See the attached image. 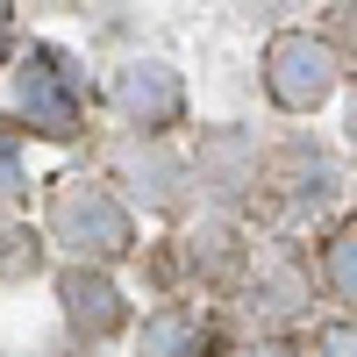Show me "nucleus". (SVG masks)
Wrapping results in <instances>:
<instances>
[{
    "mask_svg": "<svg viewBox=\"0 0 357 357\" xmlns=\"http://www.w3.org/2000/svg\"><path fill=\"white\" fill-rule=\"evenodd\" d=\"M43 236L57 250H72L86 264H114L136 250V215L129 200L100 186V178H57L50 186V207H43Z\"/></svg>",
    "mask_w": 357,
    "mask_h": 357,
    "instance_id": "nucleus-1",
    "label": "nucleus"
},
{
    "mask_svg": "<svg viewBox=\"0 0 357 357\" xmlns=\"http://www.w3.org/2000/svg\"><path fill=\"white\" fill-rule=\"evenodd\" d=\"M343 86V50L314 29H279L264 43V93L279 114H321Z\"/></svg>",
    "mask_w": 357,
    "mask_h": 357,
    "instance_id": "nucleus-2",
    "label": "nucleus"
},
{
    "mask_svg": "<svg viewBox=\"0 0 357 357\" xmlns=\"http://www.w3.org/2000/svg\"><path fill=\"white\" fill-rule=\"evenodd\" d=\"M15 107H22V122L36 136H50V143L79 136L86 129V86L72 72V57L50 50V43H29L22 65H15Z\"/></svg>",
    "mask_w": 357,
    "mask_h": 357,
    "instance_id": "nucleus-3",
    "label": "nucleus"
},
{
    "mask_svg": "<svg viewBox=\"0 0 357 357\" xmlns=\"http://www.w3.org/2000/svg\"><path fill=\"white\" fill-rule=\"evenodd\" d=\"M114 107H122V122L136 136H165V129L186 122V79L165 57H129L114 72Z\"/></svg>",
    "mask_w": 357,
    "mask_h": 357,
    "instance_id": "nucleus-4",
    "label": "nucleus"
},
{
    "mask_svg": "<svg viewBox=\"0 0 357 357\" xmlns=\"http://www.w3.org/2000/svg\"><path fill=\"white\" fill-rule=\"evenodd\" d=\"M57 307H65L72 336H86V343H100V336H114V329L129 321L122 286H114L100 264H86V257H72V272L57 279Z\"/></svg>",
    "mask_w": 357,
    "mask_h": 357,
    "instance_id": "nucleus-5",
    "label": "nucleus"
},
{
    "mask_svg": "<svg viewBox=\"0 0 357 357\" xmlns=\"http://www.w3.org/2000/svg\"><path fill=\"white\" fill-rule=\"evenodd\" d=\"M114 172H122V178H129V193H136L143 207H158V215H172V207L186 200V165H178L158 136L122 143V151H114Z\"/></svg>",
    "mask_w": 357,
    "mask_h": 357,
    "instance_id": "nucleus-6",
    "label": "nucleus"
},
{
    "mask_svg": "<svg viewBox=\"0 0 357 357\" xmlns=\"http://www.w3.org/2000/svg\"><path fill=\"white\" fill-rule=\"evenodd\" d=\"M200 186H215V200H243V193L257 186V151H250L236 129L207 136V143H200Z\"/></svg>",
    "mask_w": 357,
    "mask_h": 357,
    "instance_id": "nucleus-7",
    "label": "nucleus"
},
{
    "mask_svg": "<svg viewBox=\"0 0 357 357\" xmlns=\"http://www.w3.org/2000/svg\"><path fill=\"white\" fill-rule=\"evenodd\" d=\"M272 186H286V215L307 222V215H321L336 200V165L301 143V151H286V178H272Z\"/></svg>",
    "mask_w": 357,
    "mask_h": 357,
    "instance_id": "nucleus-8",
    "label": "nucleus"
},
{
    "mask_svg": "<svg viewBox=\"0 0 357 357\" xmlns=\"http://www.w3.org/2000/svg\"><path fill=\"white\" fill-rule=\"evenodd\" d=\"M136 357H215V329L200 314H186V307H165V314L143 321Z\"/></svg>",
    "mask_w": 357,
    "mask_h": 357,
    "instance_id": "nucleus-9",
    "label": "nucleus"
},
{
    "mask_svg": "<svg viewBox=\"0 0 357 357\" xmlns=\"http://www.w3.org/2000/svg\"><path fill=\"white\" fill-rule=\"evenodd\" d=\"M321 293L357 314V222L329 229V243H321Z\"/></svg>",
    "mask_w": 357,
    "mask_h": 357,
    "instance_id": "nucleus-10",
    "label": "nucleus"
},
{
    "mask_svg": "<svg viewBox=\"0 0 357 357\" xmlns=\"http://www.w3.org/2000/svg\"><path fill=\"white\" fill-rule=\"evenodd\" d=\"M186 264H193L200 279L229 286V279H236V264H243V243H236L229 229H200V236H186Z\"/></svg>",
    "mask_w": 357,
    "mask_h": 357,
    "instance_id": "nucleus-11",
    "label": "nucleus"
},
{
    "mask_svg": "<svg viewBox=\"0 0 357 357\" xmlns=\"http://www.w3.org/2000/svg\"><path fill=\"white\" fill-rule=\"evenodd\" d=\"M15 186H22V129L0 122V200H15Z\"/></svg>",
    "mask_w": 357,
    "mask_h": 357,
    "instance_id": "nucleus-12",
    "label": "nucleus"
},
{
    "mask_svg": "<svg viewBox=\"0 0 357 357\" xmlns=\"http://www.w3.org/2000/svg\"><path fill=\"white\" fill-rule=\"evenodd\" d=\"M314 357H357V321H329V329H314Z\"/></svg>",
    "mask_w": 357,
    "mask_h": 357,
    "instance_id": "nucleus-13",
    "label": "nucleus"
},
{
    "mask_svg": "<svg viewBox=\"0 0 357 357\" xmlns=\"http://www.w3.org/2000/svg\"><path fill=\"white\" fill-rule=\"evenodd\" d=\"M236 357H293V350H286V343H243Z\"/></svg>",
    "mask_w": 357,
    "mask_h": 357,
    "instance_id": "nucleus-14",
    "label": "nucleus"
},
{
    "mask_svg": "<svg viewBox=\"0 0 357 357\" xmlns=\"http://www.w3.org/2000/svg\"><path fill=\"white\" fill-rule=\"evenodd\" d=\"M8 29H15V0H0V50H8Z\"/></svg>",
    "mask_w": 357,
    "mask_h": 357,
    "instance_id": "nucleus-15",
    "label": "nucleus"
}]
</instances>
